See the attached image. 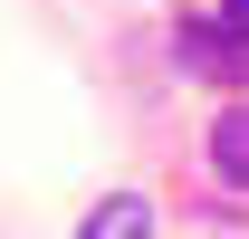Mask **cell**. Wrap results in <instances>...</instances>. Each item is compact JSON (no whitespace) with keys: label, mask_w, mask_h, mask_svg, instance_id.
<instances>
[{"label":"cell","mask_w":249,"mask_h":239,"mask_svg":"<svg viewBox=\"0 0 249 239\" xmlns=\"http://www.w3.org/2000/svg\"><path fill=\"white\" fill-rule=\"evenodd\" d=\"M211 172L230 182V191H249V105H220V124H211Z\"/></svg>","instance_id":"cell-3"},{"label":"cell","mask_w":249,"mask_h":239,"mask_svg":"<svg viewBox=\"0 0 249 239\" xmlns=\"http://www.w3.org/2000/svg\"><path fill=\"white\" fill-rule=\"evenodd\" d=\"M77 239H154V201H144V191H106Z\"/></svg>","instance_id":"cell-2"},{"label":"cell","mask_w":249,"mask_h":239,"mask_svg":"<svg viewBox=\"0 0 249 239\" xmlns=\"http://www.w3.org/2000/svg\"><path fill=\"white\" fill-rule=\"evenodd\" d=\"M173 58H182L192 77H220V86H240V77H249V48H230V38H220V19H182Z\"/></svg>","instance_id":"cell-1"},{"label":"cell","mask_w":249,"mask_h":239,"mask_svg":"<svg viewBox=\"0 0 249 239\" xmlns=\"http://www.w3.org/2000/svg\"><path fill=\"white\" fill-rule=\"evenodd\" d=\"M220 38H230V48H249V0H220Z\"/></svg>","instance_id":"cell-4"}]
</instances>
